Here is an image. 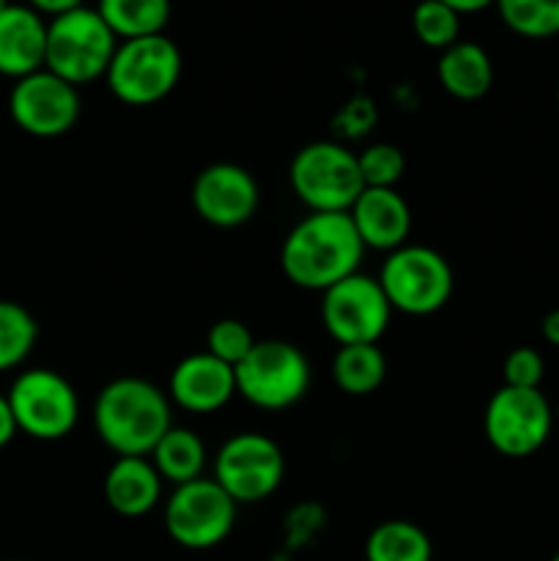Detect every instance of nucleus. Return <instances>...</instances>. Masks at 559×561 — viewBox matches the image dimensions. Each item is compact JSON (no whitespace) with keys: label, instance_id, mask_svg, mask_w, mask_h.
<instances>
[{"label":"nucleus","instance_id":"f257e3e1","mask_svg":"<svg viewBox=\"0 0 559 561\" xmlns=\"http://www.w3.org/2000/svg\"><path fill=\"white\" fill-rule=\"evenodd\" d=\"M365 244L349 214L310 211L290 228L280 247L283 274L305 290H329L360 272Z\"/></svg>","mask_w":559,"mask_h":561},{"label":"nucleus","instance_id":"f03ea898","mask_svg":"<svg viewBox=\"0 0 559 561\" xmlns=\"http://www.w3.org/2000/svg\"><path fill=\"white\" fill-rule=\"evenodd\" d=\"M170 427V398L146 378L124 376L99 389L93 431L118 458H148Z\"/></svg>","mask_w":559,"mask_h":561},{"label":"nucleus","instance_id":"7ed1b4c3","mask_svg":"<svg viewBox=\"0 0 559 561\" xmlns=\"http://www.w3.org/2000/svg\"><path fill=\"white\" fill-rule=\"evenodd\" d=\"M115 49H118V36L110 31L102 14L80 5L47 22L44 69L80 88L107 75Z\"/></svg>","mask_w":559,"mask_h":561},{"label":"nucleus","instance_id":"20e7f679","mask_svg":"<svg viewBox=\"0 0 559 561\" xmlns=\"http://www.w3.org/2000/svg\"><path fill=\"white\" fill-rule=\"evenodd\" d=\"M290 190L310 211L349 214L365 190L356 153L332 140L307 142L290 159Z\"/></svg>","mask_w":559,"mask_h":561},{"label":"nucleus","instance_id":"39448f33","mask_svg":"<svg viewBox=\"0 0 559 561\" xmlns=\"http://www.w3.org/2000/svg\"><path fill=\"white\" fill-rule=\"evenodd\" d=\"M110 91L129 107H148L173 93L181 80V53L164 33L121 42L104 75Z\"/></svg>","mask_w":559,"mask_h":561},{"label":"nucleus","instance_id":"423d86ee","mask_svg":"<svg viewBox=\"0 0 559 561\" xmlns=\"http://www.w3.org/2000/svg\"><path fill=\"white\" fill-rule=\"evenodd\" d=\"M233 373L236 392L263 411L290 409L310 389V362L285 340H258Z\"/></svg>","mask_w":559,"mask_h":561},{"label":"nucleus","instance_id":"0eeeda50","mask_svg":"<svg viewBox=\"0 0 559 561\" xmlns=\"http://www.w3.org/2000/svg\"><path fill=\"white\" fill-rule=\"evenodd\" d=\"M378 283L392 310L406 316H433L453 296L455 274L442 252L422 244H403L387 255Z\"/></svg>","mask_w":559,"mask_h":561},{"label":"nucleus","instance_id":"6e6552de","mask_svg":"<svg viewBox=\"0 0 559 561\" xmlns=\"http://www.w3.org/2000/svg\"><path fill=\"white\" fill-rule=\"evenodd\" d=\"M16 431L36 442H60L80 420L75 387L49 367H31L11 381L5 392Z\"/></svg>","mask_w":559,"mask_h":561},{"label":"nucleus","instance_id":"1a4fd4ad","mask_svg":"<svg viewBox=\"0 0 559 561\" xmlns=\"http://www.w3.org/2000/svg\"><path fill=\"white\" fill-rule=\"evenodd\" d=\"M239 504L217 485L214 477H201L173 488L164 502V529L175 546L186 551H208L230 537Z\"/></svg>","mask_w":559,"mask_h":561},{"label":"nucleus","instance_id":"9d476101","mask_svg":"<svg viewBox=\"0 0 559 561\" xmlns=\"http://www.w3.org/2000/svg\"><path fill=\"white\" fill-rule=\"evenodd\" d=\"M285 477V455L263 433H236L214 458V480L236 504H258L272 496Z\"/></svg>","mask_w":559,"mask_h":561},{"label":"nucleus","instance_id":"9b49d317","mask_svg":"<svg viewBox=\"0 0 559 561\" xmlns=\"http://www.w3.org/2000/svg\"><path fill=\"white\" fill-rule=\"evenodd\" d=\"M392 318L378 277L351 274L321 294V321L338 345H367L384 337Z\"/></svg>","mask_w":559,"mask_h":561},{"label":"nucleus","instance_id":"f8f14e48","mask_svg":"<svg viewBox=\"0 0 559 561\" xmlns=\"http://www.w3.org/2000/svg\"><path fill=\"white\" fill-rule=\"evenodd\" d=\"M554 414L540 389L499 387L482 416L486 438L504 458H529L551 436Z\"/></svg>","mask_w":559,"mask_h":561},{"label":"nucleus","instance_id":"ddd939ff","mask_svg":"<svg viewBox=\"0 0 559 561\" xmlns=\"http://www.w3.org/2000/svg\"><path fill=\"white\" fill-rule=\"evenodd\" d=\"M9 113L25 135L53 140L75 129L80 121V91L53 71L38 69L14 82L9 93Z\"/></svg>","mask_w":559,"mask_h":561},{"label":"nucleus","instance_id":"4468645a","mask_svg":"<svg viewBox=\"0 0 559 561\" xmlns=\"http://www.w3.org/2000/svg\"><path fill=\"white\" fill-rule=\"evenodd\" d=\"M192 208L214 228H241L261 206V186L250 170L233 162H214L192 181Z\"/></svg>","mask_w":559,"mask_h":561},{"label":"nucleus","instance_id":"2eb2a0df","mask_svg":"<svg viewBox=\"0 0 559 561\" xmlns=\"http://www.w3.org/2000/svg\"><path fill=\"white\" fill-rule=\"evenodd\" d=\"M236 394L233 367L208 351L190 354L170 373V400L190 414H214Z\"/></svg>","mask_w":559,"mask_h":561},{"label":"nucleus","instance_id":"dca6fc26","mask_svg":"<svg viewBox=\"0 0 559 561\" xmlns=\"http://www.w3.org/2000/svg\"><path fill=\"white\" fill-rule=\"evenodd\" d=\"M349 217L365 250L395 252L411 233V208L398 190H362Z\"/></svg>","mask_w":559,"mask_h":561},{"label":"nucleus","instance_id":"f3484780","mask_svg":"<svg viewBox=\"0 0 559 561\" xmlns=\"http://www.w3.org/2000/svg\"><path fill=\"white\" fill-rule=\"evenodd\" d=\"M47 55V22L31 5L11 3L0 11V75L11 80L44 69Z\"/></svg>","mask_w":559,"mask_h":561},{"label":"nucleus","instance_id":"a211bd4d","mask_svg":"<svg viewBox=\"0 0 559 561\" xmlns=\"http://www.w3.org/2000/svg\"><path fill=\"white\" fill-rule=\"evenodd\" d=\"M104 502L124 518H142L162 499V477L151 458H115L104 474Z\"/></svg>","mask_w":559,"mask_h":561},{"label":"nucleus","instance_id":"6ab92c4d","mask_svg":"<svg viewBox=\"0 0 559 561\" xmlns=\"http://www.w3.org/2000/svg\"><path fill=\"white\" fill-rule=\"evenodd\" d=\"M438 82L449 96L477 102L493 85V64L486 49L475 42H455L438 58Z\"/></svg>","mask_w":559,"mask_h":561},{"label":"nucleus","instance_id":"aec40b11","mask_svg":"<svg viewBox=\"0 0 559 561\" xmlns=\"http://www.w3.org/2000/svg\"><path fill=\"white\" fill-rule=\"evenodd\" d=\"M148 458H151L153 469L159 471L162 482L179 488L203 477V469H206V444L190 427L173 425L159 438Z\"/></svg>","mask_w":559,"mask_h":561},{"label":"nucleus","instance_id":"412c9836","mask_svg":"<svg viewBox=\"0 0 559 561\" xmlns=\"http://www.w3.org/2000/svg\"><path fill=\"white\" fill-rule=\"evenodd\" d=\"M332 378L343 394L365 398L376 392L387 378V356L378 343L340 345L332 359Z\"/></svg>","mask_w":559,"mask_h":561},{"label":"nucleus","instance_id":"4be33fe9","mask_svg":"<svg viewBox=\"0 0 559 561\" xmlns=\"http://www.w3.org/2000/svg\"><path fill=\"white\" fill-rule=\"evenodd\" d=\"M96 11L115 36L129 42L164 33L173 5L170 0H99Z\"/></svg>","mask_w":559,"mask_h":561},{"label":"nucleus","instance_id":"5701e85b","mask_svg":"<svg viewBox=\"0 0 559 561\" xmlns=\"http://www.w3.org/2000/svg\"><path fill=\"white\" fill-rule=\"evenodd\" d=\"M367 561H433V542L411 520H384L367 535Z\"/></svg>","mask_w":559,"mask_h":561},{"label":"nucleus","instance_id":"b1692460","mask_svg":"<svg viewBox=\"0 0 559 561\" xmlns=\"http://www.w3.org/2000/svg\"><path fill=\"white\" fill-rule=\"evenodd\" d=\"M38 323L31 310L16 301L0 299V373L20 367L33 354Z\"/></svg>","mask_w":559,"mask_h":561},{"label":"nucleus","instance_id":"393cba45","mask_svg":"<svg viewBox=\"0 0 559 561\" xmlns=\"http://www.w3.org/2000/svg\"><path fill=\"white\" fill-rule=\"evenodd\" d=\"M499 16L524 38L559 36V0H497Z\"/></svg>","mask_w":559,"mask_h":561},{"label":"nucleus","instance_id":"a878e982","mask_svg":"<svg viewBox=\"0 0 559 561\" xmlns=\"http://www.w3.org/2000/svg\"><path fill=\"white\" fill-rule=\"evenodd\" d=\"M411 27L414 36L431 49H447L458 42L460 14H455L442 0H420L411 11Z\"/></svg>","mask_w":559,"mask_h":561},{"label":"nucleus","instance_id":"bb28decb","mask_svg":"<svg viewBox=\"0 0 559 561\" xmlns=\"http://www.w3.org/2000/svg\"><path fill=\"white\" fill-rule=\"evenodd\" d=\"M356 162H360L362 181H365V190H395L400 179L406 173V157L398 146L392 142H373L365 151L356 153Z\"/></svg>","mask_w":559,"mask_h":561},{"label":"nucleus","instance_id":"cd10ccee","mask_svg":"<svg viewBox=\"0 0 559 561\" xmlns=\"http://www.w3.org/2000/svg\"><path fill=\"white\" fill-rule=\"evenodd\" d=\"M255 343L258 340L252 337L250 327L241 321H236V318H223V321L212 323L206 332L208 354L217 356L219 362L230 365L233 370L247 359V354L255 348Z\"/></svg>","mask_w":559,"mask_h":561},{"label":"nucleus","instance_id":"c85d7f7f","mask_svg":"<svg viewBox=\"0 0 559 561\" xmlns=\"http://www.w3.org/2000/svg\"><path fill=\"white\" fill-rule=\"evenodd\" d=\"M502 376L504 387L540 389L543 376H546V362H543L540 351L529 348V345H521V348H513L504 356Z\"/></svg>","mask_w":559,"mask_h":561},{"label":"nucleus","instance_id":"c756f323","mask_svg":"<svg viewBox=\"0 0 559 561\" xmlns=\"http://www.w3.org/2000/svg\"><path fill=\"white\" fill-rule=\"evenodd\" d=\"M27 5H31L33 11H38V14H47V16H60V14H69V11L80 9L82 0H27Z\"/></svg>","mask_w":559,"mask_h":561},{"label":"nucleus","instance_id":"7c9ffc66","mask_svg":"<svg viewBox=\"0 0 559 561\" xmlns=\"http://www.w3.org/2000/svg\"><path fill=\"white\" fill-rule=\"evenodd\" d=\"M16 422H14V414H11V405H9V398L5 394H0V449L9 447L11 442H14L16 436Z\"/></svg>","mask_w":559,"mask_h":561},{"label":"nucleus","instance_id":"2f4dec72","mask_svg":"<svg viewBox=\"0 0 559 561\" xmlns=\"http://www.w3.org/2000/svg\"><path fill=\"white\" fill-rule=\"evenodd\" d=\"M540 332H543V340H546L548 345L559 348V310L546 312V318H543V323H540Z\"/></svg>","mask_w":559,"mask_h":561},{"label":"nucleus","instance_id":"473e14b6","mask_svg":"<svg viewBox=\"0 0 559 561\" xmlns=\"http://www.w3.org/2000/svg\"><path fill=\"white\" fill-rule=\"evenodd\" d=\"M444 5L455 11V14H475V11L488 9V5H497V0H442Z\"/></svg>","mask_w":559,"mask_h":561},{"label":"nucleus","instance_id":"72a5a7b5","mask_svg":"<svg viewBox=\"0 0 559 561\" xmlns=\"http://www.w3.org/2000/svg\"><path fill=\"white\" fill-rule=\"evenodd\" d=\"M9 5H11L9 0H0V11H5V9H9Z\"/></svg>","mask_w":559,"mask_h":561},{"label":"nucleus","instance_id":"f704fd0d","mask_svg":"<svg viewBox=\"0 0 559 561\" xmlns=\"http://www.w3.org/2000/svg\"><path fill=\"white\" fill-rule=\"evenodd\" d=\"M551 561H559V551L557 553H554V559Z\"/></svg>","mask_w":559,"mask_h":561},{"label":"nucleus","instance_id":"c9c22d12","mask_svg":"<svg viewBox=\"0 0 559 561\" xmlns=\"http://www.w3.org/2000/svg\"><path fill=\"white\" fill-rule=\"evenodd\" d=\"M557 104H559V88H557Z\"/></svg>","mask_w":559,"mask_h":561}]
</instances>
